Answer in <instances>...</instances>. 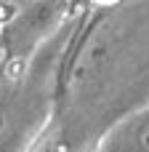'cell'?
<instances>
[{"instance_id":"obj_1","label":"cell","mask_w":149,"mask_h":152,"mask_svg":"<svg viewBox=\"0 0 149 152\" xmlns=\"http://www.w3.org/2000/svg\"><path fill=\"white\" fill-rule=\"evenodd\" d=\"M24 5H27V0H0V37L13 24V19L21 13Z\"/></svg>"},{"instance_id":"obj_2","label":"cell","mask_w":149,"mask_h":152,"mask_svg":"<svg viewBox=\"0 0 149 152\" xmlns=\"http://www.w3.org/2000/svg\"><path fill=\"white\" fill-rule=\"evenodd\" d=\"M96 5H115V3H120V0H93Z\"/></svg>"}]
</instances>
